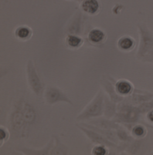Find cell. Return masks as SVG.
<instances>
[{
    "label": "cell",
    "mask_w": 153,
    "mask_h": 155,
    "mask_svg": "<svg viewBox=\"0 0 153 155\" xmlns=\"http://www.w3.org/2000/svg\"><path fill=\"white\" fill-rule=\"evenodd\" d=\"M67 1H72V0H67Z\"/></svg>",
    "instance_id": "cell-19"
},
{
    "label": "cell",
    "mask_w": 153,
    "mask_h": 155,
    "mask_svg": "<svg viewBox=\"0 0 153 155\" xmlns=\"http://www.w3.org/2000/svg\"><path fill=\"white\" fill-rule=\"evenodd\" d=\"M92 154L95 155H106L109 153V149L107 148V146L101 143H97L91 150Z\"/></svg>",
    "instance_id": "cell-13"
},
{
    "label": "cell",
    "mask_w": 153,
    "mask_h": 155,
    "mask_svg": "<svg viewBox=\"0 0 153 155\" xmlns=\"http://www.w3.org/2000/svg\"><path fill=\"white\" fill-rule=\"evenodd\" d=\"M26 68H27L26 73H27V80L29 88L36 96L39 97L43 94L44 91H43L42 83L39 80L37 72H36V68L33 65V62L32 60H29Z\"/></svg>",
    "instance_id": "cell-4"
},
{
    "label": "cell",
    "mask_w": 153,
    "mask_h": 155,
    "mask_svg": "<svg viewBox=\"0 0 153 155\" xmlns=\"http://www.w3.org/2000/svg\"><path fill=\"white\" fill-rule=\"evenodd\" d=\"M54 138V137H53ZM53 138H52L49 142H48L47 144L45 146V147L40 149V150H32V149L29 148H22L21 150H19V151L21 153H22L23 154H49L50 153V150H52L53 145H54V141H53Z\"/></svg>",
    "instance_id": "cell-10"
},
{
    "label": "cell",
    "mask_w": 153,
    "mask_h": 155,
    "mask_svg": "<svg viewBox=\"0 0 153 155\" xmlns=\"http://www.w3.org/2000/svg\"><path fill=\"white\" fill-rule=\"evenodd\" d=\"M87 39L88 41L93 45L101 44L106 39V34L102 29L99 28H94L89 32Z\"/></svg>",
    "instance_id": "cell-7"
},
{
    "label": "cell",
    "mask_w": 153,
    "mask_h": 155,
    "mask_svg": "<svg viewBox=\"0 0 153 155\" xmlns=\"http://www.w3.org/2000/svg\"><path fill=\"white\" fill-rule=\"evenodd\" d=\"M66 46L70 50H77L83 44V39L74 34H69L65 39Z\"/></svg>",
    "instance_id": "cell-11"
},
{
    "label": "cell",
    "mask_w": 153,
    "mask_h": 155,
    "mask_svg": "<svg viewBox=\"0 0 153 155\" xmlns=\"http://www.w3.org/2000/svg\"><path fill=\"white\" fill-rule=\"evenodd\" d=\"M131 136L136 139H141L147 135L148 130L146 126L142 124H135L131 128Z\"/></svg>",
    "instance_id": "cell-12"
},
{
    "label": "cell",
    "mask_w": 153,
    "mask_h": 155,
    "mask_svg": "<svg viewBox=\"0 0 153 155\" xmlns=\"http://www.w3.org/2000/svg\"><path fill=\"white\" fill-rule=\"evenodd\" d=\"M135 41L132 37L128 36H121L117 40V48L121 51L130 52L133 50L135 47Z\"/></svg>",
    "instance_id": "cell-8"
},
{
    "label": "cell",
    "mask_w": 153,
    "mask_h": 155,
    "mask_svg": "<svg viewBox=\"0 0 153 155\" xmlns=\"http://www.w3.org/2000/svg\"><path fill=\"white\" fill-rule=\"evenodd\" d=\"M104 94L101 91H98L95 97L86 106L76 119L80 120L90 119L100 117L104 114Z\"/></svg>",
    "instance_id": "cell-2"
},
{
    "label": "cell",
    "mask_w": 153,
    "mask_h": 155,
    "mask_svg": "<svg viewBox=\"0 0 153 155\" xmlns=\"http://www.w3.org/2000/svg\"><path fill=\"white\" fill-rule=\"evenodd\" d=\"M14 35L20 41H27L32 36V30L27 26H19L14 31Z\"/></svg>",
    "instance_id": "cell-9"
},
{
    "label": "cell",
    "mask_w": 153,
    "mask_h": 155,
    "mask_svg": "<svg viewBox=\"0 0 153 155\" xmlns=\"http://www.w3.org/2000/svg\"><path fill=\"white\" fill-rule=\"evenodd\" d=\"M146 119L149 124L153 125V109L150 110L146 114Z\"/></svg>",
    "instance_id": "cell-16"
},
{
    "label": "cell",
    "mask_w": 153,
    "mask_h": 155,
    "mask_svg": "<svg viewBox=\"0 0 153 155\" xmlns=\"http://www.w3.org/2000/svg\"><path fill=\"white\" fill-rule=\"evenodd\" d=\"M43 98L47 104L50 106L54 105L59 102H65L73 106V103L70 98L58 87H47L43 92Z\"/></svg>",
    "instance_id": "cell-3"
},
{
    "label": "cell",
    "mask_w": 153,
    "mask_h": 155,
    "mask_svg": "<svg viewBox=\"0 0 153 155\" xmlns=\"http://www.w3.org/2000/svg\"><path fill=\"white\" fill-rule=\"evenodd\" d=\"M0 134H1V139H0V141H1V147L5 143V141L9 139V137H10V134L9 131L8 130L6 127L2 126L0 127Z\"/></svg>",
    "instance_id": "cell-15"
},
{
    "label": "cell",
    "mask_w": 153,
    "mask_h": 155,
    "mask_svg": "<svg viewBox=\"0 0 153 155\" xmlns=\"http://www.w3.org/2000/svg\"><path fill=\"white\" fill-rule=\"evenodd\" d=\"M145 126H146V127H148L151 128V129H152V130H153V125H151V124H145Z\"/></svg>",
    "instance_id": "cell-17"
},
{
    "label": "cell",
    "mask_w": 153,
    "mask_h": 155,
    "mask_svg": "<svg viewBox=\"0 0 153 155\" xmlns=\"http://www.w3.org/2000/svg\"><path fill=\"white\" fill-rule=\"evenodd\" d=\"M140 43L136 58L143 63H153V33L144 23L138 26Z\"/></svg>",
    "instance_id": "cell-1"
},
{
    "label": "cell",
    "mask_w": 153,
    "mask_h": 155,
    "mask_svg": "<svg viewBox=\"0 0 153 155\" xmlns=\"http://www.w3.org/2000/svg\"><path fill=\"white\" fill-rule=\"evenodd\" d=\"M76 1H79V2H82L83 0H76Z\"/></svg>",
    "instance_id": "cell-18"
},
{
    "label": "cell",
    "mask_w": 153,
    "mask_h": 155,
    "mask_svg": "<svg viewBox=\"0 0 153 155\" xmlns=\"http://www.w3.org/2000/svg\"><path fill=\"white\" fill-rule=\"evenodd\" d=\"M115 92L119 96H128L134 91V86L131 83L125 80H121L117 81L115 84Z\"/></svg>",
    "instance_id": "cell-6"
},
{
    "label": "cell",
    "mask_w": 153,
    "mask_h": 155,
    "mask_svg": "<svg viewBox=\"0 0 153 155\" xmlns=\"http://www.w3.org/2000/svg\"><path fill=\"white\" fill-rule=\"evenodd\" d=\"M55 137V145L57 148V154H67L68 153V148L63 144V143L60 142L59 139L57 136H54Z\"/></svg>",
    "instance_id": "cell-14"
},
{
    "label": "cell",
    "mask_w": 153,
    "mask_h": 155,
    "mask_svg": "<svg viewBox=\"0 0 153 155\" xmlns=\"http://www.w3.org/2000/svg\"><path fill=\"white\" fill-rule=\"evenodd\" d=\"M80 9L87 15H97L100 10V3L98 0H83L80 3Z\"/></svg>",
    "instance_id": "cell-5"
}]
</instances>
